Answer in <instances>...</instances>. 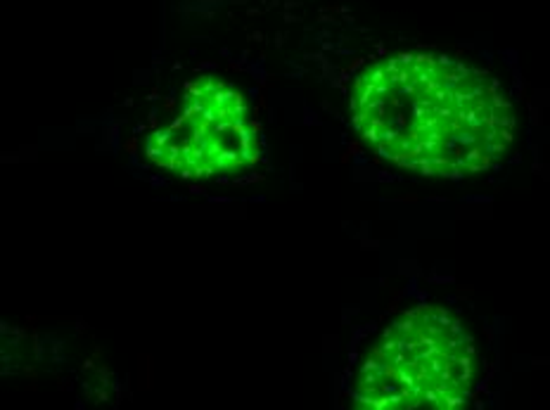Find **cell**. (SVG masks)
I'll return each mask as SVG.
<instances>
[{"label": "cell", "mask_w": 550, "mask_h": 410, "mask_svg": "<svg viewBox=\"0 0 550 410\" xmlns=\"http://www.w3.org/2000/svg\"><path fill=\"white\" fill-rule=\"evenodd\" d=\"M358 137L394 166L465 178L501 164L515 140V107L479 67L434 52H399L365 67L351 88Z\"/></svg>", "instance_id": "6da1fadb"}, {"label": "cell", "mask_w": 550, "mask_h": 410, "mask_svg": "<svg viewBox=\"0 0 550 410\" xmlns=\"http://www.w3.org/2000/svg\"><path fill=\"white\" fill-rule=\"evenodd\" d=\"M477 346L455 313L417 306L401 313L365 351L354 406L365 410H453L472 399Z\"/></svg>", "instance_id": "7a4b0ae2"}, {"label": "cell", "mask_w": 550, "mask_h": 410, "mask_svg": "<svg viewBox=\"0 0 550 410\" xmlns=\"http://www.w3.org/2000/svg\"><path fill=\"white\" fill-rule=\"evenodd\" d=\"M145 152L183 178L233 176L259 161L261 136L242 90L218 76H197L176 114L149 131Z\"/></svg>", "instance_id": "3957f363"}]
</instances>
